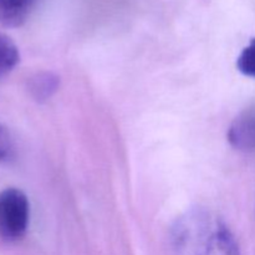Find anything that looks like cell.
Returning <instances> with one entry per match:
<instances>
[{"mask_svg": "<svg viewBox=\"0 0 255 255\" xmlns=\"http://www.w3.org/2000/svg\"><path fill=\"white\" fill-rule=\"evenodd\" d=\"M30 222V203L26 194L17 188L0 192V238L20 241L26 234Z\"/></svg>", "mask_w": 255, "mask_h": 255, "instance_id": "cell-2", "label": "cell"}, {"mask_svg": "<svg viewBox=\"0 0 255 255\" xmlns=\"http://www.w3.org/2000/svg\"><path fill=\"white\" fill-rule=\"evenodd\" d=\"M14 146H12V139L7 129L0 124V162L7 161L11 158Z\"/></svg>", "mask_w": 255, "mask_h": 255, "instance_id": "cell-8", "label": "cell"}, {"mask_svg": "<svg viewBox=\"0 0 255 255\" xmlns=\"http://www.w3.org/2000/svg\"><path fill=\"white\" fill-rule=\"evenodd\" d=\"M237 67L243 75L255 79V37L242 50L237 60Z\"/></svg>", "mask_w": 255, "mask_h": 255, "instance_id": "cell-7", "label": "cell"}, {"mask_svg": "<svg viewBox=\"0 0 255 255\" xmlns=\"http://www.w3.org/2000/svg\"><path fill=\"white\" fill-rule=\"evenodd\" d=\"M171 244L174 255H242L226 222L204 208L191 209L177 219Z\"/></svg>", "mask_w": 255, "mask_h": 255, "instance_id": "cell-1", "label": "cell"}, {"mask_svg": "<svg viewBox=\"0 0 255 255\" xmlns=\"http://www.w3.org/2000/svg\"><path fill=\"white\" fill-rule=\"evenodd\" d=\"M60 80L52 72H39L29 81V92L37 102H45L57 91Z\"/></svg>", "mask_w": 255, "mask_h": 255, "instance_id": "cell-5", "label": "cell"}, {"mask_svg": "<svg viewBox=\"0 0 255 255\" xmlns=\"http://www.w3.org/2000/svg\"><path fill=\"white\" fill-rule=\"evenodd\" d=\"M228 141L242 152H255V107L244 110L228 128Z\"/></svg>", "mask_w": 255, "mask_h": 255, "instance_id": "cell-3", "label": "cell"}, {"mask_svg": "<svg viewBox=\"0 0 255 255\" xmlns=\"http://www.w3.org/2000/svg\"><path fill=\"white\" fill-rule=\"evenodd\" d=\"M36 0H0V25L17 27L29 17Z\"/></svg>", "mask_w": 255, "mask_h": 255, "instance_id": "cell-4", "label": "cell"}, {"mask_svg": "<svg viewBox=\"0 0 255 255\" xmlns=\"http://www.w3.org/2000/svg\"><path fill=\"white\" fill-rule=\"evenodd\" d=\"M20 61L16 44L7 35L0 32V77L9 75Z\"/></svg>", "mask_w": 255, "mask_h": 255, "instance_id": "cell-6", "label": "cell"}]
</instances>
